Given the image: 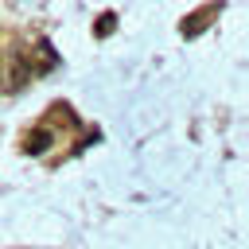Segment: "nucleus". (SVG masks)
Listing matches in <instances>:
<instances>
[{"instance_id":"f257e3e1","label":"nucleus","mask_w":249,"mask_h":249,"mask_svg":"<svg viewBox=\"0 0 249 249\" xmlns=\"http://www.w3.org/2000/svg\"><path fill=\"white\" fill-rule=\"evenodd\" d=\"M47 144H51V132H47V128H39V132H31V136H27V144H23V148H27L31 156H39Z\"/></svg>"},{"instance_id":"f03ea898","label":"nucleus","mask_w":249,"mask_h":249,"mask_svg":"<svg viewBox=\"0 0 249 249\" xmlns=\"http://www.w3.org/2000/svg\"><path fill=\"white\" fill-rule=\"evenodd\" d=\"M109 27H113V16H101V23H97V35H109Z\"/></svg>"}]
</instances>
